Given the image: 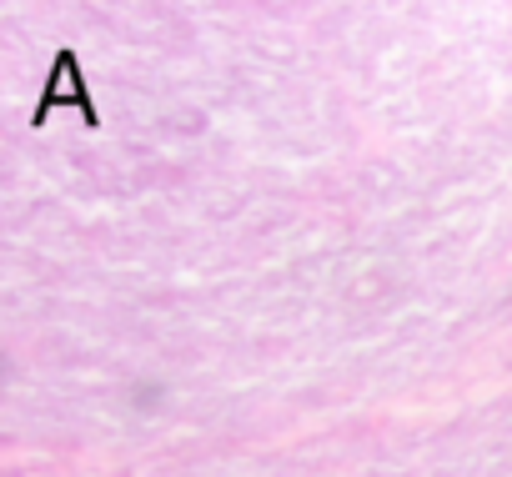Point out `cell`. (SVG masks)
<instances>
[]
</instances>
